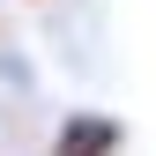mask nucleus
<instances>
[{
    "label": "nucleus",
    "instance_id": "nucleus-1",
    "mask_svg": "<svg viewBox=\"0 0 156 156\" xmlns=\"http://www.w3.org/2000/svg\"><path fill=\"white\" fill-rule=\"evenodd\" d=\"M112 149H119V119H104V112H74L52 141V156H112Z\"/></svg>",
    "mask_w": 156,
    "mask_h": 156
}]
</instances>
